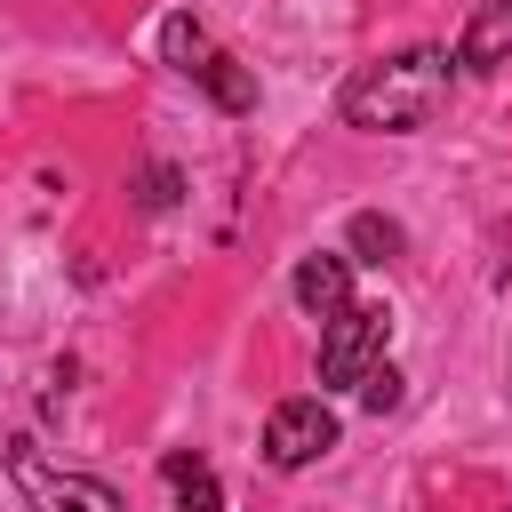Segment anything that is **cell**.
Masks as SVG:
<instances>
[{
    "label": "cell",
    "instance_id": "52a82bcc",
    "mask_svg": "<svg viewBox=\"0 0 512 512\" xmlns=\"http://www.w3.org/2000/svg\"><path fill=\"white\" fill-rule=\"evenodd\" d=\"M288 288H296V304H304L312 320H336V312L352 304V256H304Z\"/></svg>",
    "mask_w": 512,
    "mask_h": 512
},
{
    "label": "cell",
    "instance_id": "9c48e42d",
    "mask_svg": "<svg viewBox=\"0 0 512 512\" xmlns=\"http://www.w3.org/2000/svg\"><path fill=\"white\" fill-rule=\"evenodd\" d=\"M352 248H360V264H392L400 256V224L392 216H352Z\"/></svg>",
    "mask_w": 512,
    "mask_h": 512
},
{
    "label": "cell",
    "instance_id": "ba28073f",
    "mask_svg": "<svg viewBox=\"0 0 512 512\" xmlns=\"http://www.w3.org/2000/svg\"><path fill=\"white\" fill-rule=\"evenodd\" d=\"M160 480H168V496H176V512H224V480L208 472V456H160Z\"/></svg>",
    "mask_w": 512,
    "mask_h": 512
},
{
    "label": "cell",
    "instance_id": "5b68a950",
    "mask_svg": "<svg viewBox=\"0 0 512 512\" xmlns=\"http://www.w3.org/2000/svg\"><path fill=\"white\" fill-rule=\"evenodd\" d=\"M496 64H512V0H480L456 40V72H496Z\"/></svg>",
    "mask_w": 512,
    "mask_h": 512
},
{
    "label": "cell",
    "instance_id": "277c9868",
    "mask_svg": "<svg viewBox=\"0 0 512 512\" xmlns=\"http://www.w3.org/2000/svg\"><path fill=\"white\" fill-rule=\"evenodd\" d=\"M336 448V408L328 400H280L272 424H264V464L272 472H304Z\"/></svg>",
    "mask_w": 512,
    "mask_h": 512
},
{
    "label": "cell",
    "instance_id": "6da1fadb",
    "mask_svg": "<svg viewBox=\"0 0 512 512\" xmlns=\"http://www.w3.org/2000/svg\"><path fill=\"white\" fill-rule=\"evenodd\" d=\"M448 80H456V56L448 48H400L384 64H360L336 96L344 128H376V136H416L448 112Z\"/></svg>",
    "mask_w": 512,
    "mask_h": 512
},
{
    "label": "cell",
    "instance_id": "8992f818",
    "mask_svg": "<svg viewBox=\"0 0 512 512\" xmlns=\"http://www.w3.org/2000/svg\"><path fill=\"white\" fill-rule=\"evenodd\" d=\"M184 80H200L216 112H248V104H256V72H248V64H240L232 48H216V40H208V48H200V56L184 64Z\"/></svg>",
    "mask_w": 512,
    "mask_h": 512
},
{
    "label": "cell",
    "instance_id": "8fae6325",
    "mask_svg": "<svg viewBox=\"0 0 512 512\" xmlns=\"http://www.w3.org/2000/svg\"><path fill=\"white\" fill-rule=\"evenodd\" d=\"M400 384H408V376H400L392 360H384V368H368V384H360V408H368V416H384V408H400Z\"/></svg>",
    "mask_w": 512,
    "mask_h": 512
},
{
    "label": "cell",
    "instance_id": "3957f363",
    "mask_svg": "<svg viewBox=\"0 0 512 512\" xmlns=\"http://www.w3.org/2000/svg\"><path fill=\"white\" fill-rule=\"evenodd\" d=\"M8 480L24 488V504H32V512H128L112 480L56 472V464H40V448H32V440H8Z\"/></svg>",
    "mask_w": 512,
    "mask_h": 512
},
{
    "label": "cell",
    "instance_id": "7a4b0ae2",
    "mask_svg": "<svg viewBox=\"0 0 512 512\" xmlns=\"http://www.w3.org/2000/svg\"><path fill=\"white\" fill-rule=\"evenodd\" d=\"M392 344V312L384 304H344L336 320H320V384H368V368H384Z\"/></svg>",
    "mask_w": 512,
    "mask_h": 512
},
{
    "label": "cell",
    "instance_id": "30bf717a",
    "mask_svg": "<svg viewBox=\"0 0 512 512\" xmlns=\"http://www.w3.org/2000/svg\"><path fill=\"white\" fill-rule=\"evenodd\" d=\"M176 192H184V176H176L168 160H152V168L136 176V208H152V216H160V208H176Z\"/></svg>",
    "mask_w": 512,
    "mask_h": 512
}]
</instances>
